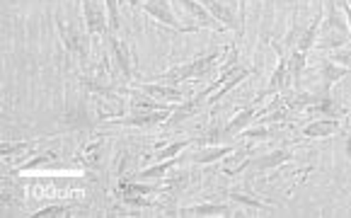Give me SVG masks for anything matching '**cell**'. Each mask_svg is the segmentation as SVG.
<instances>
[{
    "instance_id": "4dcf8cb0",
    "label": "cell",
    "mask_w": 351,
    "mask_h": 218,
    "mask_svg": "<svg viewBox=\"0 0 351 218\" xmlns=\"http://www.w3.org/2000/svg\"><path fill=\"white\" fill-rule=\"evenodd\" d=\"M124 202L126 204H131V206H153V202H148V199H143V197H141V194H138V197H136V194L134 192H124Z\"/></svg>"
},
{
    "instance_id": "f546056e",
    "label": "cell",
    "mask_w": 351,
    "mask_h": 218,
    "mask_svg": "<svg viewBox=\"0 0 351 218\" xmlns=\"http://www.w3.org/2000/svg\"><path fill=\"white\" fill-rule=\"evenodd\" d=\"M66 211H68V206L53 204V206H44V208H39L36 213H32V218H56V216H63Z\"/></svg>"
},
{
    "instance_id": "ba28073f",
    "label": "cell",
    "mask_w": 351,
    "mask_h": 218,
    "mask_svg": "<svg viewBox=\"0 0 351 218\" xmlns=\"http://www.w3.org/2000/svg\"><path fill=\"white\" fill-rule=\"evenodd\" d=\"M202 3L208 8V12H211L226 29H235L240 36H243L245 27L240 25V17H235V5H232V0H202Z\"/></svg>"
},
{
    "instance_id": "836d02e7",
    "label": "cell",
    "mask_w": 351,
    "mask_h": 218,
    "mask_svg": "<svg viewBox=\"0 0 351 218\" xmlns=\"http://www.w3.org/2000/svg\"><path fill=\"white\" fill-rule=\"evenodd\" d=\"M238 17H240V25L245 27V17H247V0H238Z\"/></svg>"
},
{
    "instance_id": "5b68a950",
    "label": "cell",
    "mask_w": 351,
    "mask_h": 218,
    "mask_svg": "<svg viewBox=\"0 0 351 218\" xmlns=\"http://www.w3.org/2000/svg\"><path fill=\"white\" fill-rule=\"evenodd\" d=\"M172 109H136L134 114L129 117H117L112 119V124H119V126H138V129H145V126H158V124H165L170 119Z\"/></svg>"
},
{
    "instance_id": "277c9868",
    "label": "cell",
    "mask_w": 351,
    "mask_h": 218,
    "mask_svg": "<svg viewBox=\"0 0 351 218\" xmlns=\"http://www.w3.org/2000/svg\"><path fill=\"white\" fill-rule=\"evenodd\" d=\"M141 10L148 17H153L155 22H160V25L170 27V29H175V32H182V34H191V32L199 29L197 25H182L175 12H172L167 0H143V3H141Z\"/></svg>"
},
{
    "instance_id": "4316f807",
    "label": "cell",
    "mask_w": 351,
    "mask_h": 218,
    "mask_svg": "<svg viewBox=\"0 0 351 218\" xmlns=\"http://www.w3.org/2000/svg\"><path fill=\"white\" fill-rule=\"evenodd\" d=\"M32 145H34V141H22V143H12V141H5V143L0 145V156H3V158H12L15 153L27 151V148H32Z\"/></svg>"
},
{
    "instance_id": "52a82bcc",
    "label": "cell",
    "mask_w": 351,
    "mask_h": 218,
    "mask_svg": "<svg viewBox=\"0 0 351 218\" xmlns=\"http://www.w3.org/2000/svg\"><path fill=\"white\" fill-rule=\"evenodd\" d=\"M107 44H109V53H112V61H114V66H117V71H119L124 78H134V58H131L129 44L121 42L114 32L107 34Z\"/></svg>"
},
{
    "instance_id": "44dd1931",
    "label": "cell",
    "mask_w": 351,
    "mask_h": 218,
    "mask_svg": "<svg viewBox=\"0 0 351 218\" xmlns=\"http://www.w3.org/2000/svg\"><path fill=\"white\" fill-rule=\"evenodd\" d=\"M182 160H184V158H180V156L167 158V160H158L153 167H145V170H141L136 177H138V180H158V177H165V172H170L172 167H175L177 162H182Z\"/></svg>"
},
{
    "instance_id": "484cf974",
    "label": "cell",
    "mask_w": 351,
    "mask_h": 218,
    "mask_svg": "<svg viewBox=\"0 0 351 218\" xmlns=\"http://www.w3.org/2000/svg\"><path fill=\"white\" fill-rule=\"evenodd\" d=\"M191 143H197V138H194V141H189V138H184V141H175V143L165 145V148H162V151L158 153V160H167V158H177V156H182V153H184Z\"/></svg>"
},
{
    "instance_id": "ac0fdd59",
    "label": "cell",
    "mask_w": 351,
    "mask_h": 218,
    "mask_svg": "<svg viewBox=\"0 0 351 218\" xmlns=\"http://www.w3.org/2000/svg\"><path fill=\"white\" fill-rule=\"evenodd\" d=\"M346 75H351V68L341 66V63L332 61V58H327V61L320 63V78H322V88H325V93L335 83H339L341 78H346Z\"/></svg>"
},
{
    "instance_id": "7402d4cb",
    "label": "cell",
    "mask_w": 351,
    "mask_h": 218,
    "mask_svg": "<svg viewBox=\"0 0 351 218\" xmlns=\"http://www.w3.org/2000/svg\"><path fill=\"white\" fill-rule=\"evenodd\" d=\"M80 83L88 88V93H95V95H114V93L121 95V88H114V85L107 83V78H99V75H83Z\"/></svg>"
},
{
    "instance_id": "8fae6325",
    "label": "cell",
    "mask_w": 351,
    "mask_h": 218,
    "mask_svg": "<svg viewBox=\"0 0 351 218\" xmlns=\"http://www.w3.org/2000/svg\"><path fill=\"white\" fill-rule=\"evenodd\" d=\"M276 109V102L274 104H269V107H264V109H254V107H247L245 112H240L238 117L232 121H228L226 126H223V131H226V138L228 136H232V134H240V131H245L247 126H252V124H257L262 117H267L269 112H274Z\"/></svg>"
},
{
    "instance_id": "cb8c5ba5",
    "label": "cell",
    "mask_w": 351,
    "mask_h": 218,
    "mask_svg": "<svg viewBox=\"0 0 351 218\" xmlns=\"http://www.w3.org/2000/svg\"><path fill=\"white\" fill-rule=\"evenodd\" d=\"M303 68H305V53L293 49V51L289 53V73H291V83L293 85H298L300 75H303Z\"/></svg>"
},
{
    "instance_id": "9a60e30c",
    "label": "cell",
    "mask_w": 351,
    "mask_h": 218,
    "mask_svg": "<svg viewBox=\"0 0 351 218\" xmlns=\"http://www.w3.org/2000/svg\"><path fill=\"white\" fill-rule=\"evenodd\" d=\"M291 160H293V153L291 151H271V153H264V156L252 158V160L247 162V167H252V170H257V172H269Z\"/></svg>"
},
{
    "instance_id": "f1b7e54d",
    "label": "cell",
    "mask_w": 351,
    "mask_h": 218,
    "mask_svg": "<svg viewBox=\"0 0 351 218\" xmlns=\"http://www.w3.org/2000/svg\"><path fill=\"white\" fill-rule=\"evenodd\" d=\"M107 17H109V29L117 32L121 25L119 20V0H107Z\"/></svg>"
},
{
    "instance_id": "5bb4252c",
    "label": "cell",
    "mask_w": 351,
    "mask_h": 218,
    "mask_svg": "<svg viewBox=\"0 0 351 218\" xmlns=\"http://www.w3.org/2000/svg\"><path fill=\"white\" fill-rule=\"evenodd\" d=\"M180 3L184 5V10L197 20V27H208V29H216V32L226 29V27L208 12V8L204 5V3H199V0H180Z\"/></svg>"
},
{
    "instance_id": "2e32d148",
    "label": "cell",
    "mask_w": 351,
    "mask_h": 218,
    "mask_svg": "<svg viewBox=\"0 0 351 218\" xmlns=\"http://www.w3.org/2000/svg\"><path fill=\"white\" fill-rule=\"evenodd\" d=\"M308 114L313 117H327V119H341V117L346 114V109L341 107L339 102H337L335 97H330V95H322L320 99H317L313 107H308Z\"/></svg>"
},
{
    "instance_id": "7a4b0ae2",
    "label": "cell",
    "mask_w": 351,
    "mask_h": 218,
    "mask_svg": "<svg viewBox=\"0 0 351 218\" xmlns=\"http://www.w3.org/2000/svg\"><path fill=\"white\" fill-rule=\"evenodd\" d=\"M218 58H221V51L191 58V61L182 63V66H175V68H170V71L160 73V75H155V80H162V83H172V85L184 83V80H204L213 73Z\"/></svg>"
},
{
    "instance_id": "ffe728a7",
    "label": "cell",
    "mask_w": 351,
    "mask_h": 218,
    "mask_svg": "<svg viewBox=\"0 0 351 218\" xmlns=\"http://www.w3.org/2000/svg\"><path fill=\"white\" fill-rule=\"evenodd\" d=\"M320 20L322 15H317L315 20H313V25L308 27V29H303L300 34H295V49L303 53H308L310 49L317 44V32H320Z\"/></svg>"
},
{
    "instance_id": "30bf717a",
    "label": "cell",
    "mask_w": 351,
    "mask_h": 218,
    "mask_svg": "<svg viewBox=\"0 0 351 218\" xmlns=\"http://www.w3.org/2000/svg\"><path fill=\"white\" fill-rule=\"evenodd\" d=\"M250 75H252V68H247V66H235L232 71L221 73V78H218V90L213 93V97H208V104H218L232 88H235V85H240L245 78H250Z\"/></svg>"
},
{
    "instance_id": "83f0119b",
    "label": "cell",
    "mask_w": 351,
    "mask_h": 218,
    "mask_svg": "<svg viewBox=\"0 0 351 218\" xmlns=\"http://www.w3.org/2000/svg\"><path fill=\"white\" fill-rule=\"evenodd\" d=\"M271 136H276V129H269V126H257V129L245 131V138H247L250 143H259V141H267V138H271Z\"/></svg>"
},
{
    "instance_id": "e575fe53",
    "label": "cell",
    "mask_w": 351,
    "mask_h": 218,
    "mask_svg": "<svg viewBox=\"0 0 351 218\" xmlns=\"http://www.w3.org/2000/svg\"><path fill=\"white\" fill-rule=\"evenodd\" d=\"M349 3H351V0H349Z\"/></svg>"
},
{
    "instance_id": "3957f363",
    "label": "cell",
    "mask_w": 351,
    "mask_h": 218,
    "mask_svg": "<svg viewBox=\"0 0 351 218\" xmlns=\"http://www.w3.org/2000/svg\"><path fill=\"white\" fill-rule=\"evenodd\" d=\"M56 27H58V34H61V42H63V47H66V51L71 53L73 58H77L80 66H88V58H90V39L88 36L77 29V27L63 22L61 17L56 20Z\"/></svg>"
},
{
    "instance_id": "8992f818",
    "label": "cell",
    "mask_w": 351,
    "mask_h": 218,
    "mask_svg": "<svg viewBox=\"0 0 351 218\" xmlns=\"http://www.w3.org/2000/svg\"><path fill=\"white\" fill-rule=\"evenodd\" d=\"M136 90L145 93L148 97L158 99V102H165V104H180L186 99V90L177 88L172 83H162V80H155V83H136Z\"/></svg>"
},
{
    "instance_id": "9c48e42d",
    "label": "cell",
    "mask_w": 351,
    "mask_h": 218,
    "mask_svg": "<svg viewBox=\"0 0 351 218\" xmlns=\"http://www.w3.org/2000/svg\"><path fill=\"white\" fill-rule=\"evenodd\" d=\"M83 3V20H85V29L90 36H104L109 34V17L104 15L102 8L95 3V0H80Z\"/></svg>"
},
{
    "instance_id": "e0dca14e",
    "label": "cell",
    "mask_w": 351,
    "mask_h": 218,
    "mask_svg": "<svg viewBox=\"0 0 351 218\" xmlns=\"http://www.w3.org/2000/svg\"><path fill=\"white\" fill-rule=\"evenodd\" d=\"M341 126H339V119H327V117H317L313 119L310 124L303 126V136L305 138H327V136L337 134Z\"/></svg>"
},
{
    "instance_id": "d4e9b609",
    "label": "cell",
    "mask_w": 351,
    "mask_h": 218,
    "mask_svg": "<svg viewBox=\"0 0 351 218\" xmlns=\"http://www.w3.org/2000/svg\"><path fill=\"white\" fill-rule=\"evenodd\" d=\"M228 197H230L235 204H243V206H247V208H257V211H271V206H269V204L259 202L257 197H247L245 192H235V189H232Z\"/></svg>"
},
{
    "instance_id": "4fadbf2b",
    "label": "cell",
    "mask_w": 351,
    "mask_h": 218,
    "mask_svg": "<svg viewBox=\"0 0 351 218\" xmlns=\"http://www.w3.org/2000/svg\"><path fill=\"white\" fill-rule=\"evenodd\" d=\"M232 151H235V145H216V143L199 145L197 151L191 153V156H186L184 160L197 162V165H211V162H216V160H221V158L230 156Z\"/></svg>"
},
{
    "instance_id": "7c38bea8",
    "label": "cell",
    "mask_w": 351,
    "mask_h": 218,
    "mask_svg": "<svg viewBox=\"0 0 351 218\" xmlns=\"http://www.w3.org/2000/svg\"><path fill=\"white\" fill-rule=\"evenodd\" d=\"M271 49H274L276 56H279V63H276L274 73H271V80H269L267 93H279V90H284V88H289V85H291L289 53L284 51V47H281V44H274V42H271Z\"/></svg>"
},
{
    "instance_id": "6da1fadb",
    "label": "cell",
    "mask_w": 351,
    "mask_h": 218,
    "mask_svg": "<svg viewBox=\"0 0 351 218\" xmlns=\"http://www.w3.org/2000/svg\"><path fill=\"white\" fill-rule=\"evenodd\" d=\"M351 29L346 25V17L339 8V0H322V20L317 32V47L327 51H337L344 44H349Z\"/></svg>"
},
{
    "instance_id": "d6a6232c",
    "label": "cell",
    "mask_w": 351,
    "mask_h": 218,
    "mask_svg": "<svg viewBox=\"0 0 351 218\" xmlns=\"http://www.w3.org/2000/svg\"><path fill=\"white\" fill-rule=\"evenodd\" d=\"M339 8H341V12H344L346 25H349V29H351V3L349 0H339Z\"/></svg>"
},
{
    "instance_id": "d6986e66",
    "label": "cell",
    "mask_w": 351,
    "mask_h": 218,
    "mask_svg": "<svg viewBox=\"0 0 351 218\" xmlns=\"http://www.w3.org/2000/svg\"><path fill=\"white\" fill-rule=\"evenodd\" d=\"M177 216H232V208L226 204H194V206L180 208Z\"/></svg>"
},
{
    "instance_id": "603a6c76",
    "label": "cell",
    "mask_w": 351,
    "mask_h": 218,
    "mask_svg": "<svg viewBox=\"0 0 351 218\" xmlns=\"http://www.w3.org/2000/svg\"><path fill=\"white\" fill-rule=\"evenodd\" d=\"M317 99L320 97H315V95H310V93H298V95H291V97H284L281 102L289 109H293V112H308V107H313Z\"/></svg>"
},
{
    "instance_id": "1f68e13d",
    "label": "cell",
    "mask_w": 351,
    "mask_h": 218,
    "mask_svg": "<svg viewBox=\"0 0 351 218\" xmlns=\"http://www.w3.org/2000/svg\"><path fill=\"white\" fill-rule=\"evenodd\" d=\"M330 58L332 61H337V63H341V66H346V68H351V51H332L330 53Z\"/></svg>"
}]
</instances>
